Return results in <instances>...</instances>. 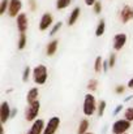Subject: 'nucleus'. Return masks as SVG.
<instances>
[{"label": "nucleus", "instance_id": "7ed1b4c3", "mask_svg": "<svg viewBox=\"0 0 133 134\" xmlns=\"http://www.w3.org/2000/svg\"><path fill=\"white\" fill-rule=\"evenodd\" d=\"M39 111H41V103H39V100L29 104L28 108H26V111H25V119H26V121H29V122L33 121L34 122L37 120L38 115H39Z\"/></svg>", "mask_w": 133, "mask_h": 134}, {"label": "nucleus", "instance_id": "f704fd0d", "mask_svg": "<svg viewBox=\"0 0 133 134\" xmlns=\"http://www.w3.org/2000/svg\"><path fill=\"white\" fill-rule=\"evenodd\" d=\"M16 115H17V109H16V108H13V109H12V113H10V119H13Z\"/></svg>", "mask_w": 133, "mask_h": 134}, {"label": "nucleus", "instance_id": "f8f14e48", "mask_svg": "<svg viewBox=\"0 0 133 134\" xmlns=\"http://www.w3.org/2000/svg\"><path fill=\"white\" fill-rule=\"evenodd\" d=\"M44 121L42 119H37L33 124H31V128L29 129V132L26 134H43V130H44Z\"/></svg>", "mask_w": 133, "mask_h": 134}, {"label": "nucleus", "instance_id": "f3484780", "mask_svg": "<svg viewBox=\"0 0 133 134\" xmlns=\"http://www.w3.org/2000/svg\"><path fill=\"white\" fill-rule=\"evenodd\" d=\"M89 129V120L88 119H82L78 124V129H77V134H86Z\"/></svg>", "mask_w": 133, "mask_h": 134}, {"label": "nucleus", "instance_id": "cd10ccee", "mask_svg": "<svg viewBox=\"0 0 133 134\" xmlns=\"http://www.w3.org/2000/svg\"><path fill=\"white\" fill-rule=\"evenodd\" d=\"M115 63H116V55L115 53H111L110 57H108V65H110V68H114L115 66Z\"/></svg>", "mask_w": 133, "mask_h": 134}, {"label": "nucleus", "instance_id": "4468645a", "mask_svg": "<svg viewBox=\"0 0 133 134\" xmlns=\"http://www.w3.org/2000/svg\"><path fill=\"white\" fill-rule=\"evenodd\" d=\"M57 46H59V41H57V39L51 41V42L47 44V47H46V55H47L48 57L54 56V55L56 53V51H57Z\"/></svg>", "mask_w": 133, "mask_h": 134}, {"label": "nucleus", "instance_id": "dca6fc26", "mask_svg": "<svg viewBox=\"0 0 133 134\" xmlns=\"http://www.w3.org/2000/svg\"><path fill=\"white\" fill-rule=\"evenodd\" d=\"M104 31H106V21H104V18H100L97 25V29H95V35L102 37L104 34Z\"/></svg>", "mask_w": 133, "mask_h": 134}, {"label": "nucleus", "instance_id": "a878e982", "mask_svg": "<svg viewBox=\"0 0 133 134\" xmlns=\"http://www.w3.org/2000/svg\"><path fill=\"white\" fill-rule=\"evenodd\" d=\"M106 105H107V104H106L104 100H100V102L98 103V111H97V112H98L99 116H103V113H104V111H106Z\"/></svg>", "mask_w": 133, "mask_h": 134}, {"label": "nucleus", "instance_id": "20e7f679", "mask_svg": "<svg viewBox=\"0 0 133 134\" xmlns=\"http://www.w3.org/2000/svg\"><path fill=\"white\" fill-rule=\"evenodd\" d=\"M131 129V121L121 119V120H116L112 124V133L114 134H125Z\"/></svg>", "mask_w": 133, "mask_h": 134}, {"label": "nucleus", "instance_id": "6ab92c4d", "mask_svg": "<svg viewBox=\"0 0 133 134\" xmlns=\"http://www.w3.org/2000/svg\"><path fill=\"white\" fill-rule=\"evenodd\" d=\"M26 34L25 33H21L20 35H18V42H17V48L21 51V49H24L25 47H26Z\"/></svg>", "mask_w": 133, "mask_h": 134}, {"label": "nucleus", "instance_id": "c756f323", "mask_svg": "<svg viewBox=\"0 0 133 134\" xmlns=\"http://www.w3.org/2000/svg\"><path fill=\"white\" fill-rule=\"evenodd\" d=\"M29 8L31 12L37 10V0H29Z\"/></svg>", "mask_w": 133, "mask_h": 134}, {"label": "nucleus", "instance_id": "473e14b6", "mask_svg": "<svg viewBox=\"0 0 133 134\" xmlns=\"http://www.w3.org/2000/svg\"><path fill=\"white\" fill-rule=\"evenodd\" d=\"M108 68H110V65H108V60H104V63H103V72L106 73V72L108 70Z\"/></svg>", "mask_w": 133, "mask_h": 134}, {"label": "nucleus", "instance_id": "0eeeda50", "mask_svg": "<svg viewBox=\"0 0 133 134\" xmlns=\"http://www.w3.org/2000/svg\"><path fill=\"white\" fill-rule=\"evenodd\" d=\"M119 18L123 24H128L133 20V7L132 5H124L119 12Z\"/></svg>", "mask_w": 133, "mask_h": 134}, {"label": "nucleus", "instance_id": "2eb2a0df", "mask_svg": "<svg viewBox=\"0 0 133 134\" xmlns=\"http://www.w3.org/2000/svg\"><path fill=\"white\" fill-rule=\"evenodd\" d=\"M80 13H81V9H80L78 7H76V8L71 12V14H69V17H68V26H73V25L77 22V20H78V17H80Z\"/></svg>", "mask_w": 133, "mask_h": 134}, {"label": "nucleus", "instance_id": "2f4dec72", "mask_svg": "<svg viewBox=\"0 0 133 134\" xmlns=\"http://www.w3.org/2000/svg\"><path fill=\"white\" fill-rule=\"evenodd\" d=\"M84 1H85V4H86L88 7H93V5H94L98 0H84Z\"/></svg>", "mask_w": 133, "mask_h": 134}, {"label": "nucleus", "instance_id": "ddd939ff", "mask_svg": "<svg viewBox=\"0 0 133 134\" xmlns=\"http://www.w3.org/2000/svg\"><path fill=\"white\" fill-rule=\"evenodd\" d=\"M38 96H39V90H38V87H31V89L28 91V94H26V102H28V104H31V103L37 102L38 100Z\"/></svg>", "mask_w": 133, "mask_h": 134}, {"label": "nucleus", "instance_id": "5701e85b", "mask_svg": "<svg viewBox=\"0 0 133 134\" xmlns=\"http://www.w3.org/2000/svg\"><path fill=\"white\" fill-rule=\"evenodd\" d=\"M8 8H9V0H1V4H0V16L5 14V12H8Z\"/></svg>", "mask_w": 133, "mask_h": 134}, {"label": "nucleus", "instance_id": "39448f33", "mask_svg": "<svg viewBox=\"0 0 133 134\" xmlns=\"http://www.w3.org/2000/svg\"><path fill=\"white\" fill-rule=\"evenodd\" d=\"M59 126H60V119L57 116H54L47 121V124L44 126L43 134H55L56 130L59 129Z\"/></svg>", "mask_w": 133, "mask_h": 134}, {"label": "nucleus", "instance_id": "4be33fe9", "mask_svg": "<svg viewBox=\"0 0 133 134\" xmlns=\"http://www.w3.org/2000/svg\"><path fill=\"white\" fill-rule=\"evenodd\" d=\"M31 73H33V70L30 69V66H25V69H24V73H22V81H24V82H28V81L30 80V76H31Z\"/></svg>", "mask_w": 133, "mask_h": 134}, {"label": "nucleus", "instance_id": "a211bd4d", "mask_svg": "<svg viewBox=\"0 0 133 134\" xmlns=\"http://www.w3.org/2000/svg\"><path fill=\"white\" fill-rule=\"evenodd\" d=\"M103 63H104V60L102 59V56H97L95 57V61H94V72L95 73L103 72Z\"/></svg>", "mask_w": 133, "mask_h": 134}, {"label": "nucleus", "instance_id": "393cba45", "mask_svg": "<svg viewBox=\"0 0 133 134\" xmlns=\"http://www.w3.org/2000/svg\"><path fill=\"white\" fill-rule=\"evenodd\" d=\"M61 26H63V22H56V24H54V26L51 27V31H50V35L52 37V35H55L60 29H61Z\"/></svg>", "mask_w": 133, "mask_h": 134}, {"label": "nucleus", "instance_id": "b1692460", "mask_svg": "<svg viewBox=\"0 0 133 134\" xmlns=\"http://www.w3.org/2000/svg\"><path fill=\"white\" fill-rule=\"evenodd\" d=\"M124 119L128 120V121H133V107H129L124 111Z\"/></svg>", "mask_w": 133, "mask_h": 134}, {"label": "nucleus", "instance_id": "bb28decb", "mask_svg": "<svg viewBox=\"0 0 133 134\" xmlns=\"http://www.w3.org/2000/svg\"><path fill=\"white\" fill-rule=\"evenodd\" d=\"M93 12H94L95 14H99V13L102 12V3H100V1H97V3L93 5Z\"/></svg>", "mask_w": 133, "mask_h": 134}, {"label": "nucleus", "instance_id": "f03ea898", "mask_svg": "<svg viewBox=\"0 0 133 134\" xmlns=\"http://www.w3.org/2000/svg\"><path fill=\"white\" fill-rule=\"evenodd\" d=\"M31 76H33V81H34V83H37V85H44L46 81H47V78H48V70H47V66L43 65V64L37 65V66L33 69Z\"/></svg>", "mask_w": 133, "mask_h": 134}, {"label": "nucleus", "instance_id": "f257e3e1", "mask_svg": "<svg viewBox=\"0 0 133 134\" xmlns=\"http://www.w3.org/2000/svg\"><path fill=\"white\" fill-rule=\"evenodd\" d=\"M82 111L85 116H93L97 111H98V102L95 99V96L89 92L84 98V105H82Z\"/></svg>", "mask_w": 133, "mask_h": 134}, {"label": "nucleus", "instance_id": "c85d7f7f", "mask_svg": "<svg viewBox=\"0 0 133 134\" xmlns=\"http://www.w3.org/2000/svg\"><path fill=\"white\" fill-rule=\"evenodd\" d=\"M115 92L119 94V95L124 94V92H125V85H118V86L115 87Z\"/></svg>", "mask_w": 133, "mask_h": 134}, {"label": "nucleus", "instance_id": "aec40b11", "mask_svg": "<svg viewBox=\"0 0 133 134\" xmlns=\"http://www.w3.org/2000/svg\"><path fill=\"white\" fill-rule=\"evenodd\" d=\"M71 3H72V0H56V9H59V10L67 9L71 5Z\"/></svg>", "mask_w": 133, "mask_h": 134}, {"label": "nucleus", "instance_id": "e433bc0d", "mask_svg": "<svg viewBox=\"0 0 133 134\" xmlns=\"http://www.w3.org/2000/svg\"><path fill=\"white\" fill-rule=\"evenodd\" d=\"M86 134H94V133H89V132H88V133H86Z\"/></svg>", "mask_w": 133, "mask_h": 134}, {"label": "nucleus", "instance_id": "4c0bfd02", "mask_svg": "<svg viewBox=\"0 0 133 134\" xmlns=\"http://www.w3.org/2000/svg\"><path fill=\"white\" fill-rule=\"evenodd\" d=\"M125 134H128V133H125Z\"/></svg>", "mask_w": 133, "mask_h": 134}, {"label": "nucleus", "instance_id": "412c9836", "mask_svg": "<svg viewBox=\"0 0 133 134\" xmlns=\"http://www.w3.org/2000/svg\"><path fill=\"white\" fill-rule=\"evenodd\" d=\"M97 89H98V80L91 78L88 82V90L90 92H94V91H97Z\"/></svg>", "mask_w": 133, "mask_h": 134}, {"label": "nucleus", "instance_id": "7c9ffc66", "mask_svg": "<svg viewBox=\"0 0 133 134\" xmlns=\"http://www.w3.org/2000/svg\"><path fill=\"white\" fill-rule=\"evenodd\" d=\"M121 109H123V105H121V104L116 105V108L114 109V115H115V116H116V115H119V113L121 112Z\"/></svg>", "mask_w": 133, "mask_h": 134}, {"label": "nucleus", "instance_id": "72a5a7b5", "mask_svg": "<svg viewBox=\"0 0 133 134\" xmlns=\"http://www.w3.org/2000/svg\"><path fill=\"white\" fill-rule=\"evenodd\" d=\"M127 87H128V89H133V78H131V80L128 81V85H127Z\"/></svg>", "mask_w": 133, "mask_h": 134}, {"label": "nucleus", "instance_id": "423d86ee", "mask_svg": "<svg viewBox=\"0 0 133 134\" xmlns=\"http://www.w3.org/2000/svg\"><path fill=\"white\" fill-rule=\"evenodd\" d=\"M51 26H54V17H52L51 13L46 12V13L42 14V17H41V20H39L38 29H39L41 31H44V30L50 29Z\"/></svg>", "mask_w": 133, "mask_h": 134}, {"label": "nucleus", "instance_id": "9d476101", "mask_svg": "<svg viewBox=\"0 0 133 134\" xmlns=\"http://www.w3.org/2000/svg\"><path fill=\"white\" fill-rule=\"evenodd\" d=\"M21 9H22L21 0H9V8H8L9 17H17L21 13Z\"/></svg>", "mask_w": 133, "mask_h": 134}, {"label": "nucleus", "instance_id": "9b49d317", "mask_svg": "<svg viewBox=\"0 0 133 134\" xmlns=\"http://www.w3.org/2000/svg\"><path fill=\"white\" fill-rule=\"evenodd\" d=\"M127 42H128V37H127V34L125 33H119V34H116L115 37H114V49L115 51H120V49H123L124 48V46L127 44Z\"/></svg>", "mask_w": 133, "mask_h": 134}, {"label": "nucleus", "instance_id": "1a4fd4ad", "mask_svg": "<svg viewBox=\"0 0 133 134\" xmlns=\"http://www.w3.org/2000/svg\"><path fill=\"white\" fill-rule=\"evenodd\" d=\"M10 113H12V109L8 104V102H1L0 104V121H1V125H4L9 119H10Z\"/></svg>", "mask_w": 133, "mask_h": 134}, {"label": "nucleus", "instance_id": "c9c22d12", "mask_svg": "<svg viewBox=\"0 0 133 134\" xmlns=\"http://www.w3.org/2000/svg\"><path fill=\"white\" fill-rule=\"evenodd\" d=\"M132 98H133V96H127V98H125V102H129Z\"/></svg>", "mask_w": 133, "mask_h": 134}, {"label": "nucleus", "instance_id": "6e6552de", "mask_svg": "<svg viewBox=\"0 0 133 134\" xmlns=\"http://www.w3.org/2000/svg\"><path fill=\"white\" fill-rule=\"evenodd\" d=\"M16 26H17V30L18 33H25L29 27V20H28V16L25 13H20L17 17H16Z\"/></svg>", "mask_w": 133, "mask_h": 134}]
</instances>
